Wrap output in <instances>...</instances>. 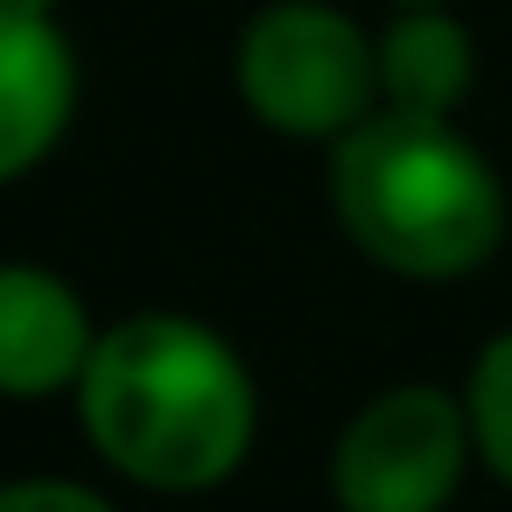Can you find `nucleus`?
Wrapping results in <instances>:
<instances>
[{"label": "nucleus", "instance_id": "5", "mask_svg": "<svg viewBox=\"0 0 512 512\" xmlns=\"http://www.w3.org/2000/svg\"><path fill=\"white\" fill-rule=\"evenodd\" d=\"M78 106V64L50 15L0 0V183L36 169Z\"/></svg>", "mask_w": 512, "mask_h": 512}, {"label": "nucleus", "instance_id": "1", "mask_svg": "<svg viewBox=\"0 0 512 512\" xmlns=\"http://www.w3.org/2000/svg\"><path fill=\"white\" fill-rule=\"evenodd\" d=\"M92 449L148 491H204L253 449V379L190 316H127L78 379Z\"/></svg>", "mask_w": 512, "mask_h": 512}, {"label": "nucleus", "instance_id": "4", "mask_svg": "<svg viewBox=\"0 0 512 512\" xmlns=\"http://www.w3.org/2000/svg\"><path fill=\"white\" fill-rule=\"evenodd\" d=\"M470 449V407H456L442 386H400L344 428L330 484L344 512H442Z\"/></svg>", "mask_w": 512, "mask_h": 512}, {"label": "nucleus", "instance_id": "10", "mask_svg": "<svg viewBox=\"0 0 512 512\" xmlns=\"http://www.w3.org/2000/svg\"><path fill=\"white\" fill-rule=\"evenodd\" d=\"M8 8H29V15H50V8H57V0H8Z\"/></svg>", "mask_w": 512, "mask_h": 512}, {"label": "nucleus", "instance_id": "3", "mask_svg": "<svg viewBox=\"0 0 512 512\" xmlns=\"http://www.w3.org/2000/svg\"><path fill=\"white\" fill-rule=\"evenodd\" d=\"M239 92L281 134L344 141L372 120L379 43H365L351 15H330L316 0H281V8L253 15L239 43Z\"/></svg>", "mask_w": 512, "mask_h": 512}, {"label": "nucleus", "instance_id": "7", "mask_svg": "<svg viewBox=\"0 0 512 512\" xmlns=\"http://www.w3.org/2000/svg\"><path fill=\"white\" fill-rule=\"evenodd\" d=\"M379 85L393 113L449 120V106L470 92V36L442 8H400L379 36Z\"/></svg>", "mask_w": 512, "mask_h": 512}, {"label": "nucleus", "instance_id": "9", "mask_svg": "<svg viewBox=\"0 0 512 512\" xmlns=\"http://www.w3.org/2000/svg\"><path fill=\"white\" fill-rule=\"evenodd\" d=\"M0 512H113V505L64 477H22V484H0Z\"/></svg>", "mask_w": 512, "mask_h": 512}, {"label": "nucleus", "instance_id": "6", "mask_svg": "<svg viewBox=\"0 0 512 512\" xmlns=\"http://www.w3.org/2000/svg\"><path fill=\"white\" fill-rule=\"evenodd\" d=\"M92 316L85 302L43 267H0V393L36 400L78 386L92 365Z\"/></svg>", "mask_w": 512, "mask_h": 512}, {"label": "nucleus", "instance_id": "8", "mask_svg": "<svg viewBox=\"0 0 512 512\" xmlns=\"http://www.w3.org/2000/svg\"><path fill=\"white\" fill-rule=\"evenodd\" d=\"M463 407H470L477 456H484V463H491V470L512 484V337L484 344V358H477V372H470Z\"/></svg>", "mask_w": 512, "mask_h": 512}, {"label": "nucleus", "instance_id": "11", "mask_svg": "<svg viewBox=\"0 0 512 512\" xmlns=\"http://www.w3.org/2000/svg\"><path fill=\"white\" fill-rule=\"evenodd\" d=\"M393 8H442V0H393Z\"/></svg>", "mask_w": 512, "mask_h": 512}, {"label": "nucleus", "instance_id": "2", "mask_svg": "<svg viewBox=\"0 0 512 512\" xmlns=\"http://www.w3.org/2000/svg\"><path fill=\"white\" fill-rule=\"evenodd\" d=\"M330 197L344 232L393 274L456 281L505 239V190L491 162L421 113H372L337 141Z\"/></svg>", "mask_w": 512, "mask_h": 512}]
</instances>
